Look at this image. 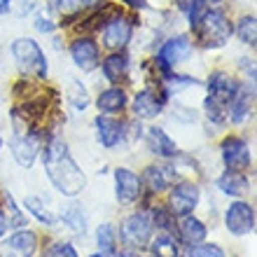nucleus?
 <instances>
[{
    "mask_svg": "<svg viewBox=\"0 0 257 257\" xmlns=\"http://www.w3.org/2000/svg\"><path fill=\"white\" fill-rule=\"evenodd\" d=\"M42 162H45V171H47L49 180L54 183V187L61 194L77 196L84 190L87 178L80 171V166L73 162L66 141L56 138V136L49 138V143L45 145V152H42Z\"/></svg>",
    "mask_w": 257,
    "mask_h": 257,
    "instance_id": "obj_1",
    "label": "nucleus"
},
{
    "mask_svg": "<svg viewBox=\"0 0 257 257\" xmlns=\"http://www.w3.org/2000/svg\"><path fill=\"white\" fill-rule=\"evenodd\" d=\"M236 80L229 77L227 73H213L208 80V98H206V112L213 122L222 124L227 119V108L234 91H236Z\"/></svg>",
    "mask_w": 257,
    "mask_h": 257,
    "instance_id": "obj_2",
    "label": "nucleus"
},
{
    "mask_svg": "<svg viewBox=\"0 0 257 257\" xmlns=\"http://www.w3.org/2000/svg\"><path fill=\"white\" fill-rule=\"evenodd\" d=\"M196 40L206 49H215L227 45L231 38V21L227 19V14L220 10H208V14L201 19V24L194 28Z\"/></svg>",
    "mask_w": 257,
    "mask_h": 257,
    "instance_id": "obj_3",
    "label": "nucleus"
},
{
    "mask_svg": "<svg viewBox=\"0 0 257 257\" xmlns=\"http://www.w3.org/2000/svg\"><path fill=\"white\" fill-rule=\"evenodd\" d=\"M12 56L19 63L21 73L31 75V77H38V80H45L47 77V59L42 54L40 45L31 38H19V40L12 42Z\"/></svg>",
    "mask_w": 257,
    "mask_h": 257,
    "instance_id": "obj_4",
    "label": "nucleus"
},
{
    "mask_svg": "<svg viewBox=\"0 0 257 257\" xmlns=\"http://www.w3.org/2000/svg\"><path fill=\"white\" fill-rule=\"evenodd\" d=\"M190 54H192V40L187 35H178V38H171V40L164 42V47L159 49V56H157V66L162 68L166 75H171V68L187 61Z\"/></svg>",
    "mask_w": 257,
    "mask_h": 257,
    "instance_id": "obj_5",
    "label": "nucleus"
},
{
    "mask_svg": "<svg viewBox=\"0 0 257 257\" xmlns=\"http://www.w3.org/2000/svg\"><path fill=\"white\" fill-rule=\"evenodd\" d=\"M152 220L145 210L141 213H134V215H128L122 224V236L128 245H134V248H143V245L150 243V236H152Z\"/></svg>",
    "mask_w": 257,
    "mask_h": 257,
    "instance_id": "obj_6",
    "label": "nucleus"
},
{
    "mask_svg": "<svg viewBox=\"0 0 257 257\" xmlns=\"http://www.w3.org/2000/svg\"><path fill=\"white\" fill-rule=\"evenodd\" d=\"M222 159L224 166L229 171H236V173H243L250 166V150H248V143L243 138H236V136H229L222 141Z\"/></svg>",
    "mask_w": 257,
    "mask_h": 257,
    "instance_id": "obj_7",
    "label": "nucleus"
},
{
    "mask_svg": "<svg viewBox=\"0 0 257 257\" xmlns=\"http://www.w3.org/2000/svg\"><path fill=\"white\" fill-rule=\"evenodd\" d=\"M224 222H227V229L234 234V236H243V234H250L255 229V208L250 203L236 201L227 208V215H224Z\"/></svg>",
    "mask_w": 257,
    "mask_h": 257,
    "instance_id": "obj_8",
    "label": "nucleus"
},
{
    "mask_svg": "<svg viewBox=\"0 0 257 257\" xmlns=\"http://www.w3.org/2000/svg\"><path fill=\"white\" fill-rule=\"evenodd\" d=\"M131 21L126 19V17H122V14H112L108 21H105V26H103V42H105V47L115 49V52H119V49H124L128 45V40H131Z\"/></svg>",
    "mask_w": 257,
    "mask_h": 257,
    "instance_id": "obj_9",
    "label": "nucleus"
},
{
    "mask_svg": "<svg viewBox=\"0 0 257 257\" xmlns=\"http://www.w3.org/2000/svg\"><path fill=\"white\" fill-rule=\"evenodd\" d=\"M252 103H255V82L250 80V84H238L234 96L229 101V108H227V115L234 124H241L245 117L250 115Z\"/></svg>",
    "mask_w": 257,
    "mask_h": 257,
    "instance_id": "obj_10",
    "label": "nucleus"
},
{
    "mask_svg": "<svg viewBox=\"0 0 257 257\" xmlns=\"http://www.w3.org/2000/svg\"><path fill=\"white\" fill-rule=\"evenodd\" d=\"M199 203V187L194 183H180L171 192V213L178 217L190 215Z\"/></svg>",
    "mask_w": 257,
    "mask_h": 257,
    "instance_id": "obj_11",
    "label": "nucleus"
},
{
    "mask_svg": "<svg viewBox=\"0 0 257 257\" xmlns=\"http://www.w3.org/2000/svg\"><path fill=\"white\" fill-rule=\"evenodd\" d=\"M70 56L77 68H82L84 73L94 70L101 59H98V45H96L91 38H77V40L70 45Z\"/></svg>",
    "mask_w": 257,
    "mask_h": 257,
    "instance_id": "obj_12",
    "label": "nucleus"
},
{
    "mask_svg": "<svg viewBox=\"0 0 257 257\" xmlns=\"http://www.w3.org/2000/svg\"><path fill=\"white\" fill-rule=\"evenodd\" d=\"M115 185H117V199H119V203H134L143 194V180L128 169L115 171Z\"/></svg>",
    "mask_w": 257,
    "mask_h": 257,
    "instance_id": "obj_13",
    "label": "nucleus"
},
{
    "mask_svg": "<svg viewBox=\"0 0 257 257\" xmlns=\"http://www.w3.org/2000/svg\"><path fill=\"white\" fill-rule=\"evenodd\" d=\"M35 248H38V236H35L33 231L21 229L7 238L0 257H33Z\"/></svg>",
    "mask_w": 257,
    "mask_h": 257,
    "instance_id": "obj_14",
    "label": "nucleus"
},
{
    "mask_svg": "<svg viewBox=\"0 0 257 257\" xmlns=\"http://www.w3.org/2000/svg\"><path fill=\"white\" fill-rule=\"evenodd\" d=\"M12 152H14V159L19 166L24 169H31L35 162V155L40 152V138L35 134H21L17 136L12 141Z\"/></svg>",
    "mask_w": 257,
    "mask_h": 257,
    "instance_id": "obj_15",
    "label": "nucleus"
},
{
    "mask_svg": "<svg viewBox=\"0 0 257 257\" xmlns=\"http://www.w3.org/2000/svg\"><path fill=\"white\" fill-rule=\"evenodd\" d=\"M162 108H164V98L157 96L155 89H143V91H138L134 96V112L141 119H152V117L162 112Z\"/></svg>",
    "mask_w": 257,
    "mask_h": 257,
    "instance_id": "obj_16",
    "label": "nucleus"
},
{
    "mask_svg": "<svg viewBox=\"0 0 257 257\" xmlns=\"http://www.w3.org/2000/svg\"><path fill=\"white\" fill-rule=\"evenodd\" d=\"M96 131H98V141L105 148H115L124 141V134H126V126L117 119H110L105 115L96 117Z\"/></svg>",
    "mask_w": 257,
    "mask_h": 257,
    "instance_id": "obj_17",
    "label": "nucleus"
},
{
    "mask_svg": "<svg viewBox=\"0 0 257 257\" xmlns=\"http://www.w3.org/2000/svg\"><path fill=\"white\" fill-rule=\"evenodd\" d=\"M178 234H180V241H183L185 245H196V243H203L206 227H203L201 220H196V217H192V215H185L183 220H180Z\"/></svg>",
    "mask_w": 257,
    "mask_h": 257,
    "instance_id": "obj_18",
    "label": "nucleus"
},
{
    "mask_svg": "<svg viewBox=\"0 0 257 257\" xmlns=\"http://www.w3.org/2000/svg\"><path fill=\"white\" fill-rule=\"evenodd\" d=\"M148 145H150V152H155V155H159V157H176L178 155V145L166 136L164 128H157V126L150 128Z\"/></svg>",
    "mask_w": 257,
    "mask_h": 257,
    "instance_id": "obj_19",
    "label": "nucleus"
},
{
    "mask_svg": "<svg viewBox=\"0 0 257 257\" xmlns=\"http://www.w3.org/2000/svg\"><path fill=\"white\" fill-rule=\"evenodd\" d=\"M96 105H98L101 112H108V115L119 112V110L126 108V94H124V89H119V87H110V89H105V91H101Z\"/></svg>",
    "mask_w": 257,
    "mask_h": 257,
    "instance_id": "obj_20",
    "label": "nucleus"
},
{
    "mask_svg": "<svg viewBox=\"0 0 257 257\" xmlns=\"http://www.w3.org/2000/svg\"><path fill=\"white\" fill-rule=\"evenodd\" d=\"M126 70H128V56L124 52H115V54H110L103 61V75L110 82H119L126 75Z\"/></svg>",
    "mask_w": 257,
    "mask_h": 257,
    "instance_id": "obj_21",
    "label": "nucleus"
},
{
    "mask_svg": "<svg viewBox=\"0 0 257 257\" xmlns=\"http://www.w3.org/2000/svg\"><path fill=\"white\" fill-rule=\"evenodd\" d=\"M217 187L229 196H241L248 192V180H245L243 173H236V171H227L220 180H217Z\"/></svg>",
    "mask_w": 257,
    "mask_h": 257,
    "instance_id": "obj_22",
    "label": "nucleus"
},
{
    "mask_svg": "<svg viewBox=\"0 0 257 257\" xmlns=\"http://www.w3.org/2000/svg\"><path fill=\"white\" fill-rule=\"evenodd\" d=\"M141 180L148 185V190L152 192V194H159V192H164L169 187V178H166L162 166H148V169H145V176H143Z\"/></svg>",
    "mask_w": 257,
    "mask_h": 257,
    "instance_id": "obj_23",
    "label": "nucleus"
},
{
    "mask_svg": "<svg viewBox=\"0 0 257 257\" xmlns=\"http://www.w3.org/2000/svg\"><path fill=\"white\" fill-rule=\"evenodd\" d=\"M150 248L155 257H178V243L171 234H159Z\"/></svg>",
    "mask_w": 257,
    "mask_h": 257,
    "instance_id": "obj_24",
    "label": "nucleus"
},
{
    "mask_svg": "<svg viewBox=\"0 0 257 257\" xmlns=\"http://www.w3.org/2000/svg\"><path fill=\"white\" fill-rule=\"evenodd\" d=\"M236 33H238V40L243 42V45H250L255 47V40H257V21L255 17H243V19L238 21L236 26Z\"/></svg>",
    "mask_w": 257,
    "mask_h": 257,
    "instance_id": "obj_25",
    "label": "nucleus"
},
{
    "mask_svg": "<svg viewBox=\"0 0 257 257\" xmlns=\"http://www.w3.org/2000/svg\"><path fill=\"white\" fill-rule=\"evenodd\" d=\"M185 10H187V17H190V26L196 28L201 24V19L208 14L210 3L208 0H187L185 3Z\"/></svg>",
    "mask_w": 257,
    "mask_h": 257,
    "instance_id": "obj_26",
    "label": "nucleus"
},
{
    "mask_svg": "<svg viewBox=\"0 0 257 257\" xmlns=\"http://www.w3.org/2000/svg\"><path fill=\"white\" fill-rule=\"evenodd\" d=\"M96 238H98V248H101L103 255L115 252V229H112V224H101L98 231H96Z\"/></svg>",
    "mask_w": 257,
    "mask_h": 257,
    "instance_id": "obj_27",
    "label": "nucleus"
},
{
    "mask_svg": "<svg viewBox=\"0 0 257 257\" xmlns=\"http://www.w3.org/2000/svg\"><path fill=\"white\" fill-rule=\"evenodd\" d=\"M26 208L31 210V213H33L40 222H45V224H54L56 222V215H52V213H49V208L40 201V199H38V196H28V199H26Z\"/></svg>",
    "mask_w": 257,
    "mask_h": 257,
    "instance_id": "obj_28",
    "label": "nucleus"
},
{
    "mask_svg": "<svg viewBox=\"0 0 257 257\" xmlns=\"http://www.w3.org/2000/svg\"><path fill=\"white\" fill-rule=\"evenodd\" d=\"M63 222L73 231H84V213H82V206H77V203L68 206L66 213H63Z\"/></svg>",
    "mask_w": 257,
    "mask_h": 257,
    "instance_id": "obj_29",
    "label": "nucleus"
},
{
    "mask_svg": "<svg viewBox=\"0 0 257 257\" xmlns=\"http://www.w3.org/2000/svg\"><path fill=\"white\" fill-rule=\"evenodd\" d=\"M152 224H157V227L164 231H176V215L166 208H157L155 210V222Z\"/></svg>",
    "mask_w": 257,
    "mask_h": 257,
    "instance_id": "obj_30",
    "label": "nucleus"
},
{
    "mask_svg": "<svg viewBox=\"0 0 257 257\" xmlns=\"http://www.w3.org/2000/svg\"><path fill=\"white\" fill-rule=\"evenodd\" d=\"M84 5V0H52V7L61 14H77Z\"/></svg>",
    "mask_w": 257,
    "mask_h": 257,
    "instance_id": "obj_31",
    "label": "nucleus"
},
{
    "mask_svg": "<svg viewBox=\"0 0 257 257\" xmlns=\"http://www.w3.org/2000/svg\"><path fill=\"white\" fill-rule=\"evenodd\" d=\"M5 203H7V213L12 215L10 224H12V227H17V229H21V227H26V217L21 215V210L17 208V203H14V199H12L10 194H5Z\"/></svg>",
    "mask_w": 257,
    "mask_h": 257,
    "instance_id": "obj_32",
    "label": "nucleus"
},
{
    "mask_svg": "<svg viewBox=\"0 0 257 257\" xmlns=\"http://www.w3.org/2000/svg\"><path fill=\"white\" fill-rule=\"evenodd\" d=\"M185 257H224V255H222L220 248H215V245L196 243V245H190V252H187Z\"/></svg>",
    "mask_w": 257,
    "mask_h": 257,
    "instance_id": "obj_33",
    "label": "nucleus"
},
{
    "mask_svg": "<svg viewBox=\"0 0 257 257\" xmlns=\"http://www.w3.org/2000/svg\"><path fill=\"white\" fill-rule=\"evenodd\" d=\"M45 257H77V252L70 243H52L45 250Z\"/></svg>",
    "mask_w": 257,
    "mask_h": 257,
    "instance_id": "obj_34",
    "label": "nucleus"
},
{
    "mask_svg": "<svg viewBox=\"0 0 257 257\" xmlns=\"http://www.w3.org/2000/svg\"><path fill=\"white\" fill-rule=\"evenodd\" d=\"M73 94H70V101L75 103V108H80L84 110L89 105V98H87V91H84V87H82L80 82H73Z\"/></svg>",
    "mask_w": 257,
    "mask_h": 257,
    "instance_id": "obj_35",
    "label": "nucleus"
},
{
    "mask_svg": "<svg viewBox=\"0 0 257 257\" xmlns=\"http://www.w3.org/2000/svg\"><path fill=\"white\" fill-rule=\"evenodd\" d=\"M35 26H38V31H42V33H52V31H54V24L49 19H38Z\"/></svg>",
    "mask_w": 257,
    "mask_h": 257,
    "instance_id": "obj_36",
    "label": "nucleus"
},
{
    "mask_svg": "<svg viewBox=\"0 0 257 257\" xmlns=\"http://www.w3.org/2000/svg\"><path fill=\"white\" fill-rule=\"evenodd\" d=\"M122 3H126V5L136 7V10H143V7H148V0H122Z\"/></svg>",
    "mask_w": 257,
    "mask_h": 257,
    "instance_id": "obj_37",
    "label": "nucleus"
},
{
    "mask_svg": "<svg viewBox=\"0 0 257 257\" xmlns=\"http://www.w3.org/2000/svg\"><path fill=\"white\" fill-rule=\"evenodd\" d=\"M7 227H10V224H7V215H5V213H3V210H0V236L5 234V229H7Z\"/></svg>",
    "mask_w": 257,
    "mask_h": 257,
    "instance_id": "obj_38",
    "label": "nucleus"
},
{
    "mask_svg": "<svg viewBox=\"0 0 257 257\" xmlns=\"http://www.w3.org/2000/svg\"><path fill=\"white\" fill-rule=\"evenodd\" d=\"M12 7V0H0V14H7Z\"/></svg>",
    "mask_w": 257,
    "mask_h": 257,
    "instance_id": "obj_39",
    "label": "nucleus"
},
{
    "mask_svg": "<svg viewBox=\"0 0 257 257\" xmlns=\"http://www.w3.org/2000/svg\"><path fill=\"white\" fill-rule=\"evenodd\" d=\"M119 257H141V255H138V252H122Z\"/></svg>",
    "mask_w": 257,
    "mask_h": 257,
    "instance_id": "obj_40",
    "label": "nucleus"
},
{
    "mask_svg": "<svg viewBox=\"0 0 257 257\" xmlns=\"http://www.w3.org/2000/svg\"><path fill=\"white\" fill-rule=\"evenodd\" d=\"M84 3H89V5H96V3H98V0H84Z\"/></svg>",
    "mask_w": 257,
    "mask_h": 257,
    "instance_id": "obj_41",
    "label": "nucleus"
},
{
    "mask_svg": "<svg viewBox=\"0 0 257 257\" xmlns=\"http://www.w3.org/2000/svg\"><path fill=\"white\" fill-rule=\"evenodd\" d=\"M208 3H213V5H217V3H222V0H208Z\"/></svg>",
    "mask_w": 257,
    "mask_h": 257,
    "instance_id": "obj_42",
    "label": "nucleus"
},
{
    "mask_svg": "<svg viewBox=\"0 0 257 257\" xmlns=\"http://www.w3.org/2000/svg\"><path fill=\"white\" fill-rule=\"evenodd\" d=\"M91 257H110V255H103V252H101V255H91Z\"/></svg>",
    "mask_w": 257,
    "mask_h": 257,
    "instance_id": "obj_43",
    "label": "nucleus"
},
{
    "mask_svg": "<svg viewBox=\"0 0 257 257\" xmlns=\"http://www.w3.org/2000/svg\"><path fill=\"white\" fill-rule=\"evenodd\" d=\"M0 150H3V138H0Z\"/></svg>",
    "mask_w": 257,
    "mask_h": 257,
    "instance_id": "obj_44",
    "label": "nucleus"
}]
</instances>
